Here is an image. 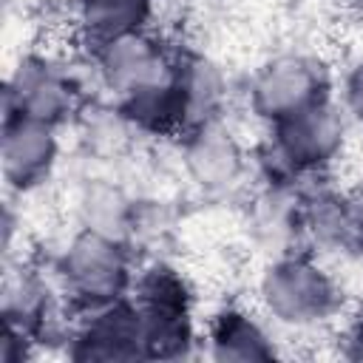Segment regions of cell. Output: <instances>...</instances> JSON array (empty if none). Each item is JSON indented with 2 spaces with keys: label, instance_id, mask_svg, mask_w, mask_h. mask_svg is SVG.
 Masks as SVG:
<instances>
[{
  "label": "cell",
  "instance_id": "cell-6",
  "mask_svg": "<svg viewBox=\"0 0 363 363\" xmlns=\"http://www.w3.org/2000/svg\"><path fill=\"white\" fill-rule=\"evenodd\" d=\"M147 354L145 323L139 309L113 306L99 315L82 335L74 357L79 360H128Z\"/></svg>",
  "mask_w": 363,
  "mask_h": 363
},
{
  "label": "cell",
  "instance_id": "cell-1",
  "mask_svg": "<svg viewBox=\"0 0 363 363\" xmlns=\"http://www.w3.org/2000/svg\"><path fill=\"white\" fill-rule=\"evenodd\" d=\"M264 303L286 323L320 320L335 306L332 281L306 261H284L272 267L261 284Z\"/></svg>",
  "mask_w": 363,
  "mask_h": 363
},
{
  "label": "cell",
  "instance_id": "cell-3",
  "mask_svg": "<svg viewBox=\"0 0 363 363\" xmlns=\"http://www.w3.org/2000/svg\"><path fill=\"white\" fill-rule=\"evenodd\" d=\"M65 278L77 295L91 301H108L122 289L125 258L108 241V235L88 233L77 238L65 255Z\"/></svg>",
  "mask_w": 363,
  "mask_h": 363
},
{
  "label": "cell",
  "instance_id": "cell-5",
  "mask_svg": "<svg viewBox=\"0 0 363 363\" xmlns=\"http://www.w3.org/2000/svg\"><path fill=\"white\" fill-rule=\"evenodd\" d=\"M255 108L275 122L318 102V74L306 60H278L255 82Z\"/></svg>",
  "mask_w": 363,
  "mask_h": 363
},
{
  "label": "cell",
  "instance_id": "cell-2",
  "mask_svg": "<svg viewBox=\"0 0 363 363\" xmlns=\"http://www.w3.org/2000/svg\"><path fill=\"white\" fill-rule=\"evenodd\" d=\"M142 323L147 354H173L187 340V295L170 269H153L142 281Z\"/></svg>",
  "mask_w": 363,
  "mask_h": 363
},
{
  "label": "cell",
  "instance_id": "cell-7",
  "mask_svg": "<svg viewBox=\"0 0 363 363\" xmlns=\"http://www.w3.org/2000/svg\"><path fill=\"white\" fill-rule=\"evenodd\" d=\"M54 136L48 122L20 116L6 125L3 136V173L14 184L37 182L54 159Z\"/></svg>",
  "mask_w": 363,
  "mask_h": 363
},
{
  "label": "cell",
  "instance_id": "cell-13",
  "mask_svg": "<svg viewBox=\"0 0 363 363\" xmlns=\"http://www.w3.org/2000/svg\"><path fill=\"white\" fill-rule=\"evenodd\" d=\"M346 102L352 108V113L363 122V65L352 71L349 82H346Z\"/></svg>",
  "mask_w": 363,
  "mask_h": 363
},
{
  "label": "cell",
  "instance_id": "cell-4",
  "mask_svg": "<svg viewBox=\"0 0 363 363\" xmlns=\"http://www.w3.org/2000/svg\"><path fill=\"white\" fill-rule=\"evenodd\" d=\"M340 133L343 125L337 113L320 102L278 119V147L295 164H315L329 159L340 145Z\"/></svg>",
  "mask_w": 363,
  "mask_h": 363
},
{
  "label": "cell",
  "instance_id": "cell-14",
  "mask_svg": "<svg viewBox=\"0 0 363 363\" xmlns=\"http://www.w3.org/2000/svg\"><path fill=\"white\" fill-rule=\"evenodd\" d=\"M354 352H357V357H363V318H360V323L354 329Z\"/></svg>",
  "mask_w": 363,
  "mask_h": 363
},
{
  "label": "cell",
  "instance_id": "cell-10",
  "mask_svg": "<svg viewBox=\"0 0 363 363\" xmlns=\"http://www.w3.org/2000/svg\"><path fill=\"white\" fill-rule=\"evenodd\" d=\"M150 11V0H82L79 17L91 37L113 43L119 37L136 34Z\"/></svg>",
  "mask_w": 363,
  "mask_h": 363
},
{
  "label": "cell",
  "instance_id": "cell-12",
  "mask_svg": "<svg viewBox=\"0 0 363 363\" xmlns=\"http://www.w3.org/2000/svg\"><path fill=\"white\" fill-rule=\"evenodd\" d=\"M190 164L196 170V176L207 184H221L227 179H233L235 167H238V156L233 150L230 142L224 139H201L193 153H190Z\"/></svg>",
  "mask_w": 363,
  "mask_h": 363
},
{
  "label": "cell",
  "instance_id": "cell-11",
  "mask_svg": "<svg viewBox=\"0 0 363 363\" xmlns=\"http://www.w3.org/2000/svg\"><path fill=\"white\" fill-rule=\"evenodd\" d=\"M213 357L218 360H267L272 346L267 335L241 312H227L213 329Z\"/></svg>",
  "mask_w": 363,
  "mask_h": 363
},
{
  "label": "cell",
  "instance_id": "cell-9",
  "mask_svg": "<svg viewBox=\"0 0 363 363\" xmlns=\"http://www.w3.org/2000/svg\"><path fill=\"white\" fill-rule=\"evenodd\" d=\"M9 94L17 102L20 116L40 119V122H54L65 108H68V88L57 74H51L43 65H26L17 71Z\"/></svg>",
  "mask_w": 363,
  "mask_h": 363
},
{
  "label": "cell",
  "instance_id": "cell-8",
  "mask_svg": "<svg viewBox=\"0 0 363 363\" xmlns=\"http://www.w3.org/2000/svg\"><path fill=\"white\" fill-rule=\"evenodd\" d=\"M102 68H105L111 85L122 88L125 94H136L142 88H150V85L170 79L159 51L136 34L105 43Z\"/></svg>",
  "mask_w": 363,
  "mask_h": 363
}]
</instances>
